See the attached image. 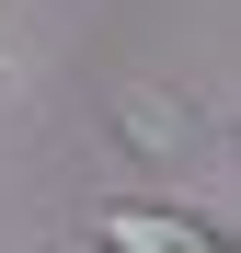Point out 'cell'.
Masks as SVG:
<instances>
[{
	"instance_id": "obj_1",
	"label": "cell",
	"mask_w": 241,
	"mask_h": 253,
	"mask_svg": "<svg viewBox=\"0 0 241 253\" xmlns=\"http://www.w3.org/2000/svg\"><path fill=\"white\" fill-rule=\"evenodd\" d=\"M115 138H127L138 161H161V173H184L195 138H207V115H195L184 92H161V81H115Z\"/></svg>"
},
{
	"instance_id": "obj_2",
	"label": "cell",
	"mask_w": 241,
	"mask_h": 253,
	"mask_svg": "<svg viewBox=\"0 0 241 253\" xmlns=\"http://www.w3.org/2000/svg\"><path fill=\"white\" fill-rule=\"evenodd\" d=\"M103 253H207V230H184V219H161V207H103L92 219Z\"/></svg>"
}]
</instances>
